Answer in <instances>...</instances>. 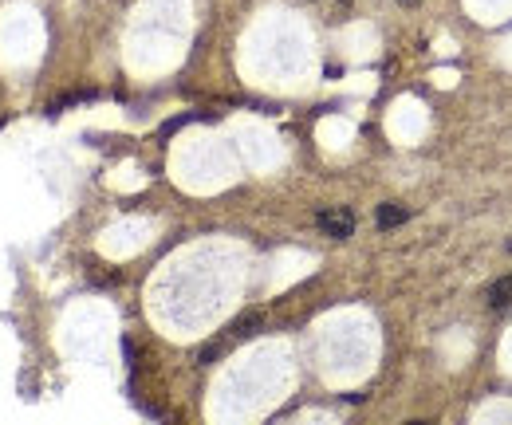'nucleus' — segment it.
<instances>
[{
    "mask_svg": "<svg viewBox=\"0 0 512 425\" xmlns=\"http://www.w3.org/2000/svg\"><path fill=\"white\" fill-rule=\"evenodd\" d=\"M316 225H320L323 237L347 241V237L355 233V213H351V209H323L320 217H316Z\"/></svg>",
    "mask_w": 512,
    "mask_h": 425,
    "instance_id": "1",
    "label": "nucleus"
},
{
    "mask_svg": "<svg viewBox=\"0 0 512 425\" xmlns=\"http://www.w3.org/2000/svg\"><path fill=\"white\" fill-rule=\"evenodd\" d=\"M398 4H406V8H410V4H418V0H398Z\"/></svg>",
    "mask_w": 512,
    "mask_h": 425,
    "instance_id": "5",
    "label": "nucleus"
},
{
    "mask_svg": "<svg viewBox=\"0 0 512 425\" xmlns=\"http://www.w3.org/2000/svg\"><path fill=\"white\" fill-rule=\"evenodd\" d=\"M509 304H512V276H505V280H497L489 288V307H509Z\"/></svg>",
    "mask_w": 512,
    "mask_h": 425,
    "instance_id": "4",
    "label": "nucleus"
},
{
    "mask_svg": "<svg viewBox=\"0 0 512 425\" xmlns=\"http://www.w3.org/2000/svg\"><path fill=\"white\" fill-rule=\"evenodd\" d=\"M406 217H410V209H406V205H398V201L379 205V229H394V225H402Z\"/></svg>",
    "mask_w": 512,
    "mask_h": 425,
    "instance_id": "3",
    "label": "nucleus"
},
{
    "mask_svg": "<svg viewBox=\"0 0 512 425\" xmlns=\"http://www.w3.org/2000/svg\"><path fill=\"white\" fill-rule=\"evenodd\" d=\"M260 327H264V311H260V307H249L245 315H237V319L225 327L221 339H225V343H245V339H253Z\"/></svg>",
    "mask_w": 512,
    "mask_h": 425,
    "instance_id": "2",
    "label": "nucleus"
}]
</instances>
